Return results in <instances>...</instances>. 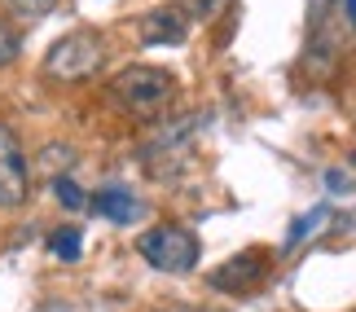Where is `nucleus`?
<instances>
[{"mask_svg":"<svg viewBox=\"0 0 356 312\" xmlns=\"http://www.w3.org/2000/svg\"><path fill=\"white\" fill-rule=\"evenodd\" d=\"M225 9V0H181V13L189 22H211Z\"/></svg>","mask_w":356,"mask_h":312,"instance_id":"f8f14e48","label":"nucleus"},{"mask_svg":"<svg viewBox=\"0 0 356 312\" xmlns=\"http://www.w3.org/2000/svg\"><path fill=\"white\" fill-rule=\"evenodd\" d=\"M106 66V40L97 31H66L62 40H53L44 53V75L58 84H79L92 79Z\"/></svg>","mask_w":356,"mask_h":312,"instance_id":"f03ea898","label":"nucleus"},{"mask_svg":"<svg viewBox=\"0 0 356 312\" xmlns=\"http://www.w3.org/2000/svg\"><path fill=\"white\" fill-rule=\"evenodd\" d=\"M5 5L18 13V18H44V13L58 9V0H5Z\"/></svg>","mask_w":356,"mask_h":312,"instance_id":"ddd939ff","label":"nucleus"},{"mask_svg":"<svg viewBox=\"0 0 356 312\" xmlns=\"http://www.w3.org/2000/svg\"><path fill=\"white\" fill-rule=\"evenodd\" d=\"M49 251L58 255L62 264H75L79 251H84V233H79V224H62L58 233H49Z\"/></svg>","mask_w":356,"mask_h":312,"instance_id":"1a4fd4ad","label":"nucleus"},{"mask_svg":"<svg viewBox=\"0 0 356 312\" xmlns=\"http://www.w3.org/2000/svg\"><path fill=\"white\" fill-rule=\"evenodd\" d=\"M264 273H268V255L264 251H242L238 260H229L225 268H216V273H211V286L242 295V290L259 286V277H264Z\"/></svg>","mask_w":356,"mask_h":312,"instance_id":"423d86ee","label":"nucleus"},{"mask_svg":"<svg viewBox=\"0 0 356 312\" xmlns=\"http://www.w3.org/2000/svg\"><path fill=\"white\" fill-rule=\"evenodd\" d=\"M88 207L97 211V215H106V220H115V224H128V220H136V215H141V202H136L123 185L97 189V194L88 198Z\"/></svg>","mask_w":356,"mask_h":312,"instance_id":"6e6552de","label":"nucleus"},{"mask_svg":"<svg viewBox=\"0 0 356 312\" xmlns=\"http://www.w3.org/2000/svg\"><path fill=\"white\" fill-rule=\"evenodd\" d=\"M111 92H115V101L123 110H132L136 119H159L176 97V79H172V71H163V66L136 62V66H123L115 75Z\"/></svg>","mask_w":356,"mask_h":312,"instance_id":"f257e3e1","label":"nucleus"},{"mask_svg":"<svg viewBox=\"0 0 356 312\" xmlns=\"http://www.w3.org/2000/svg\"><path fill=\"white\" fill-rule=\"evenodd\" d=\"M53 198H58L66 211H84L88 207V194H84V185H79L75 176H53Z\"/></svg>","mask_w":356,"mask_h":312,"instance_id":"9d476101","label":"nucleus"},{"mask_svg":"<svg viewBox=\"0 0 356 312\" xmlns=\"http://www.w3.org/2000/svg\"><path fill=\"white\" fill-rule=\"evenodd\" d=\"M18 49H22V40H18V31H13L9 22H0V66H9L13 58H18Z\"/></svg>","mask_w":356,"mask_h":312,"instance_id":"4468645a","label":"nucleus"},{"mask_svg":"<svg viewBox=\"0 0 356 312\" xmlns=\"http://www.w3.org/2000/svg\"><path fill=\"white\" fill-rule=\"evenodd\" d=\"M44 158H49V167H66V163H71L75 154H71V145H49Z\"/></svg>","mask_w":356,"mask_h":312,"instance_id":"2eb2a0df","label":"nucleus"},{"mask_svg":"<svg viewBox=\"0 0 356 312\" xmlns=\"http://www.w3.org/2000/svg\"><path fill=\"white\" fill-rule=\"evenodd\" d=\"M185 35H189V18L181 9H149L145 18H141V40L149 49H159V44H185Z\"/></svg>","mask_w":356,"mask_h":312,"instance_id":"0eeeda50","label":"nucleus"},{"mask_svg":"<svg viewBox=\"0 0 356 312\" xmlns=\"http://www.w3.org/2000/svg\"><path fill=\"white\" fill-rule=\"evenodd\" d=\"M31 194V167H26L22 141L9 124H0V207H22Z\"/></svg>","mask_w":356,"mask_h":312,"instance_id":"39448f33","label":"nucleus"},{"mask_svg":"<svg viewBox=\"0 0 356 312\" xmlns=\"http://www.w3.org/2000/svg\"><path fill=\"white\" fill-rule=\"evenodd\" d=\"M202 128V115H176L168 119L154 137H149L145 145V167L154 172V176H176L189 163V141H194V132Z\"/></svg>","mask_w":356,"mask_h":312,"instance_id":"20e7f679","label":"nucleus"},{"mask_svg":"<svg viewBox=\"0 0 356 312\" xmlns=\"http://www.w3.org/2000/svg\"><path fill=\"white\" fill-rule=\"evenodd\" d=\"M348 18H352V26H356V0H348Z\"/></svg>","mask_w":356,"mask_h":312,"instance_id":"dca6fc26","label":"nucleus"},{"mask_svg":"<svg viewBox=\"0 0 356 312\" xmlns=\"http://www.w3.org/2000/svg\"><path fill=\"white\" fill-rule=\"evenodd\" d=\"M136 255L159 268V273H194L198 260H202V242L198 233H189L181 224H159V229H145L141 238H136Z\"/></svg>","mask_w":356,"mask_h":312,"instance_id":"7ed1b4c3","label":"nucleus"},{"mask_svg":"<svg viewBox=\"0 0 356 312\" xmlns=\"http://www.w3.org/2000/svg\"><path fill=\"white\" fill-rule=\"evenodd\" d=\"M325 215H330V207H312L308 215H299V220L291 224V233H286V247H299L304 238H312V233H317V224L325 220Z\"/></svg>","mask_w":356,"mask_h":312,"instance_id":"9b49d317","label":"nucleus"}]
</instances>
